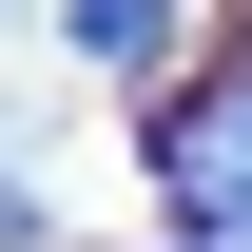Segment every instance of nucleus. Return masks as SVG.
Returning a JSON list of instances; mask_svg holds the SVG:
<instances>
[{"mask_svg": "<svg viewBox=\"0 0 252 252\" xmlns=\"http://www.w3.org/2000/svg\"><path fill=\"white\" fill-rule=\"evenodd\" d=\"M156 194H175V252H252V78L156 117Z\"/></svg>", "mask_w": 252, "mask_h": 252, "instance_id": "f257e3e1", "label": "nucleus"}, {"mask_svg": "<svg viewBox=\"0 0 252 252\" xmlns=\"http://www.w3.org/2000/svg\"><path fill=\"white\" fill-rule=\"evenodd\" d=\"M59 39L97 78H156V39H175V0H59Z\"/></svg>", "mask_w": 252, "mask_h": 252, "instance_id": "f03ea898", "label": "nucleus"}]
</instances>
